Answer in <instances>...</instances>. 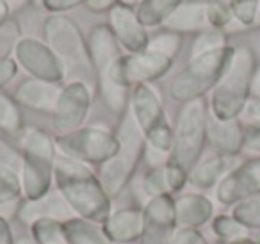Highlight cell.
Segmentation results:
<instances>
[{
  "mask_svg": "<svg viewBox=\"0 0 260 244\" xmlns=\"http://www.w3.org/2000/svg\"><path fill=\"white\" fill-rule=\"evenodd\" d=\"M54 180L57 193L79 218L102 225L111 216V196L105 193L98 175L84 162L57 154Z\"/></svg>",
  "mask_w": 260,
  "mask_h": 244,
  "instance_id": "1",
  "label": "cell"
},
{
  "mask_svg": "<svg viewBox=\"0 0 260 244\" xmlns=\"http://www.w3.org/2000/svg\"><path fill=\"white\" fill-rule=\"evenodd\" d=\"M96 89L104 104L121 118L128 111L132 87L121 77V47L107 23L93 27L87 36Z\"/></svg>",
  "mask_w": 260,
  "mask_h": 244,
  "instance_id": "2",
  "label": "cell"
},
{
  "mask_svg": "<svg viewBox=\"0 0 260 244\" xmlns=\"http://www.w3.org/2000/svg\"><path fill=\"white\" fill-rule=\"evenodd\" d=\"M45 43L61 61L68 82L79 80L93 89L96 86L89 45L80 27L64 15H50L43 22Z\"/></svg>",
  "mask_w": 260,
  "mask_h": 244,
  "instance_id": "3",
  "label": "cell"
},
{
  "mask_svg": "<svg viewBox=\"0 0 260 244\" xmlns=\"http://www.w3.org/2000/svg\"><path fill=\"white\" fill-rule=\"evenodd\" d=\"M256 73V59L251 48H235L228 68L210 91L209 112L217 119H235L241 116L251 97Z\"/></svg>",
  "mask_w": 260,
  "mask_h": 244,
  "instance_id": "4",
  "label": "cell"
},
{
  "mask_svg": "<svg viewBox=\"0 0 260 244\" xmlns=\"http://www.w3.org/2000/svg\"><path fill=\"white\" fill-rule=\"evenodd\" d=\"M20 182L27 200H38L50 193L54 182L57 144L55 137L38 127H29L23 132L20 151Z\"/></svg>",
  "mask_w": 260,
  "mask_h": 244,
  "instance_id": "5",
  "label": "cell"
},
{
  "mask_svg": "<svg viewBox=\"0 0 260 244\" xmlns=\"http://www.w3.org/2000/svg\"><path fill=\"white\" fill-rule=\"evenodd\" d=\"M116 136L119 141L118 151L107 162H104L98 171V178L111 198L118 196L128 186L145 157L146 144H148L130 111H126L119 118Z\"/></svg>",
  "mask_w": 260,
  "mask_h": 244,
  "instance_id": "6",
  "label": "cell"
},
{
  "mask_svg": "<svg viewBox=\"0 0 260 244\" xmlns=\"http://www.w3.org/2000/svg\"><path fill=\"white\" fill-rule=\"evenodd\" d=\"M207 119H209V104L205 98L182 104L178 111L168 162L180 168L187 175L202 161L203 148L207 143Z\"/></svg>",
  "mask_w": 260,
  "mask_h": 244,
  "instance_id": "7",
  "label": "cell"
},
{
  "mask_svg": "<svg viewBox=\"0 0 260 244\" xmlns=\"http://www.w3.org/2000/svg\"><path fill=\"white\" fill-rule=\"evenodd\" d=\"M235 48L226 45L217 50L194 55L189 59L187 66L171 80L170 95L173 100L180 104L205 98L207 93L216 87L224 70L228 68Z\"/></svg>",
  "mask_w": 260,
  "mask_h": 244,
  "instance_id": "8",
  "label": "cell"
},
{
  "mask_svg": "<svg viewBox=\"0 0 260 244\" xmlns=\"http://www.w3.org/2000/svg\"><path fill=\"white\" fill-rule=\"evenodd\" d=\"M128 111L141 129L146 143L160 154H170L173 127L170 125L159 93L152 84H139L132 87Z\"/></svg>",
  "mask_w": 260,
  "mask_h": 244,
  "instance_id": "9",
  "label": "cell"
},
{
  "mask_svg": "<svg viewBox=\"0 0 260 244\" xmlns=\"http://www.w3.org/2000/svg\"><path fill=\"white\" fill-rule=\"evenodd\" d=\"M55 144L62 155L84 164L102 166L118 151L119 141L116 132L104 127H80L73 132L55 136Z\"/></svg>",
  "mask_w": 260,
  "mask_h": 244,
  "instance_id": "10",
  "label": "cell"
},
{
  "mask_svg": "<svg viewBox=\"0 0 260 244\" xmlns=\"http://www.w3.org/2000/svg\"><path fill=\"white\" fill-rule=\"evenodd\" d=\"M91 102H93V89L87 84L72 80L61 87L57 104L52 112V127L57 136L73 132L84 127L87 114H89Z\"/></svg>",
  "mask_w": 260,
  "mask_h": 244,
  "instance_id": "11",
  "label": "cell"
},
{
  "mask_svg": "<svg viewBox=\"0 0 260 244\" xmlns=\"http://www.w3.org/2000/svg\"><path fill=\"white\" fill-rule=\"evenodd\" d=\"M15 61L22 66L32 79L48 80V82L61 84L66 79L64 68L57 55L52 52L45 41L36 38H22L15 45Z\"/></svg>",
  "mask_w": 260,
  "mask_h": 244,
  "instance_id": "12",
  "label": "cell"
},
{
  "mask_svg": "<svg viewBox=\"0 0 260 244\" xmlns=\"http://www.w3.org/2000/svg\"><path fill=\"white\" fill-rule=\"evenodd\" d=\"M260 194V157H253L230 169L216 186V200L224 207Z\"/></svg>",
  "mask_w": 260,
  "mask_h": 244,
  "instance_id": "13",
  "label": "cell"
},
{
  "mask_svg": "<svg viewBox=\"0 0 260 244\" xmlns=\"http://www.w3.org/2000/svg\"><path fill=\"white\" fill-rule=\"evenodd\" d=\"M171 68H173V59L152 50L123 54L121 57V77L130 87L139 84H152L153 80L162 79Z\"/></svg>",
  "mask_w": 260,
  "mask_h": 244,
  "instance_id": "14",
  "label": "cell"
},
{
  "mask_svg": "<svg viewBox=\"0 0 260 244\" xmlns=\"http://www.w3.org/2000/svg\"><path fill=\"white\" fill-rule=\"evenodd\" d=\"M107 25L118 40L119 47L125 48L128 54H138L148 48L150 36L146 33V27L139 22L136 9L114 6L109 11Z\"/></svg>",
  "mask_w": 260,
  "mask_h": 244,
  "instance_id": "15",
  "label": "cell"
},
{
  "mask_svg": "<svg viewBox=\"0 0 260 244\" xmlns=\"http://www.w3.org/2000/svg\"><path fill=\"white\" fill-rule=\"evenodd\" d=\"M109 244L136 242L145 233V214L141 208H119L102 223Z\"/></svg>",
  "mask_w": 260,
  "mask_h": 244,
  "instance_id": "16",
  "label": "cell"
},
{
  "mask_svg": "<svg viewBox=\"0 0 260 244\" xmlns=\"http://www.w3.org/2000/svg\"><path fill=\"white\" fill-rule=\"evenodd\" d=\"M207 143L221 155L235 157L244 150V125L241 119H217L209 112Z\"/></svg>",
  "mask_w": 260,
  "mask_h": 244,
  "instance_id": "17",
  "label": "cell"
},
{
  "mask_svg": "<svg viewBox=\"0 0 260 244\" xmlns=\"http://www.w3.org/2000/svg\"><path fill=\"white\" fill-rule=\"evenodd\" d=\"M61 87V84L30 77V79H25L16 87L13 98L18 102V105H23V107L32 109V111L38 112L52 114L55 109V104H57Z\"/></svg>",
  "mask_w": 260,
  "mask_h": 244,
  "instance_id": "18",
  "label": "cell"
},
{
  "mask_svg": "<svg viewBox=\"0 0 260 244\" xmlns=\"http://www.w3.org/2000/svg\"><path fill=\"white\" fill-rule=\"evenodd\" d=\"M178 228H200L214 218V203L202 193H187L175 200Z\"/></svg>",
  "mask_w": 260,
  "mask_h": 244,
  "instance_id": "19",
  "label": "cell"
},
{
  "mask_svg": "<svg viewBox=\"0 0 260 244\" xmlns=\"http://www.w3.org/2000/svg\"><path fill=\"white\" fill-rule=\"evenodd\" d=\"M187 173L166 161L148 169V173L143 176V189L150 198L160 196V194H173L178 193L187 184Z\"/></svg>",
  "mask_w": 260,
  "mask_h": 244,
  "instance_id": "20",
  "label": "cell"
},
{
  "mask_svg": "<svg viewBox=\"0 0 260 244\" xmlns=\"http://www.w3.org/2000/svg\"><path fill=\"white\" fill-rule=\"evenodd\" d=\"M162 29L171 30L177 34H191L202 33L209 29V18H207V2H184L180 4L170 18L162 23Z\"/></svg>",
  "mask_w": 260,
  "mask_h": 244,
  "instance_id": "21",
  "label": "cell"
},
{
  "mask_svg": "<svg viewBox=\"0 0 260 244\" xmlns=\"http://www.w3.org/2000/svg\"><path fill=\"white\" fill-rule=\"evenodd\" d=\"M18 218L20 221L29 223V225L40 218H52L59 219V221H66V219L73 218V210L59 193H48L45 196L38 198V200H27L20 207Z\"/></svg>",
  "mask_w": 260,
  "mask_h": 244,
  "instance_id": "22",
  "label": "cell"
},
{
  "mask_svg": "<svg viewBox=\"0 0 260 244\" xmlns=\"http://www.w3.org/2000/svg\"><path fill=\"white\" fill-rule=\"evenodd\" d=\"M230 159L226 155H210L207 159H202L189 173V180L192 187L196 189H212L223 180V176L228 173Z\"/></svg>",
  "mask_w": 260,
  "mask_h": 244,
  "instance_id": "23",
  "label": "cell"
},
{
  "mask_svg": "<svg viewBox=\"0 0 260 244\" xmlns=\"http://www.w3.org/2000/svg\"><path fill=\"white\" fill-rule=\"evenodd\" d=\"M62 228L68 244H109L102 232V225L89 219L73 216L62 221Z\"/></svg>",
  "mask_w": 260,
  "mask_h": 244,
  "instance_id": "24",
  "label": "cell"
},
{
  "mask_svg": "<svg viewBox=\"0 0 260 244\" xmlns=\"http://www.w3.org/2000/svg\"><path fill=\"white\" fill-rule=\"evenodd\" d=\"M184 2L185 0H143L136 9V13H138L139 22L146 29L162 27V23L170 18L171 13Z\"/></svg>",
  "mask_w": 260,
  "mask_h": 244,
  "instance_id": "25",
  "label": "cell"
},
{
  "mask_svg": "<svg viewBox=\"0 0 260 244\" xmlns=\"http://www.w3.org/2000/svg\"><path fill=\"white\" fill-rule=\"evenodd\" d=\"M30 235L36 244H68L62 221L52 218H40L30 223Z\"/></svg>",
  "mask_w": 260,
  "mask_h": 244,
  "instance_id": "26",
  "label": "cell"
},
{
  "mask_svg": "<svg viewBox=\"0 0 260 244\" xmlns=\"http://www.w3.org/2000/svg\"><path fill=\"white\" fill-rule=\"evenodd\" d=\"M212 232L217 240H223L226 244L237 242L241 239L249 237V230L237 221L232 214H219L212 219Z\"/></svg>",
  "mask_w": 260,
  "mask_h": 244,
  "instance_id": "27",
  "label": "cell"
},
{
  "mask_svg": "<svg viewBox=\"0 0 260 244\" xmlns=\"http://www.w3.org/2000/svg\"><path fill=\"white\" fill-rule=\"evenodd\" d=\"M0 130L8 134H18L23 130V116L18 102L0 91Z\"/></svg>",
  "mask_w": 260,
  "mask_h": 244,
  "instance_id": "28",
  "label": "cell"
},
{
  "mask_svg": "<svg viewBox=\"0 0 260 244\" xmlns=\"http://www.w3.org/2000/svg\"><path fill=\"white\" fill-rule=\"evenodd\" d=\"M230 214L248 230H260V194L239 201L232 207Z\"/></svg>",
  "mask_w": 260,
  "mask_h": 244,
  "instance_id": "29",
  "label": "cell"
},
{
  "mask_svg": "<svg viewBox=\"0 0 260 244\" xmlns=\"http://www.w3.org/2000/svg\"><path fill=\"white\" fill-rule=\"evenodd\" d=\"M182 43H184V36H182V34L162 29L160 33H157L155 36L150 38L148 48H146V50L157 52V54H160V55L175 59L178 52H180Z\"/></svg>",
  "mask_w": 260,
  "mask_h": 244,
  "instance_id": "30",
  "label": "cell"
},
{
  "mask_svg": "<svg viewBox=\"0 0 260 244\" xmlns=\"http://www.w3.org/2000/svg\"><path fill=\"white\" fill-rule=\"evenodd\" d=\"M226 45H228L226 33L209 27V29L198 33V36H196L194 43H192V48H191V57L205 54V52H210V50H217V48H223V47H226Z\"/></svg>",
  "mask_w": 260,
  "mask_h": 244,
  "instance_id": "31",
  "label": "cell"
},
{
  "mask_svg": "<svg viewBox=\"0 0 260 244\" xmlns=\"http://www.w3.org/2000/svg\"><path fill=\"white\" fill-rule=\"evenodd\" d=\"M207 18L209 27L219 30H226L234 22V11H232L230 0H209L207 2Z\"/></svg>",
  "mask_w": 260,
  "mask_h": 244,
  "instance_id": "32",
  "label": "cell"
},
{
  "mask_svg": "<svg viewBox=\"0 0 260 244\" xmlns=\"http://www.w3.org/2000/svg\"><path fill=\"white\" fill-rule=\"evenodd\" d=\"M20 194H22L20 176L13 169L0 168V205L18 200Z\"/></svg>",
  "mask_w": 260,
  "mask_h": 244,
  "instance_id": "33",
  "label": "cell"
},
{
  "mask_svg": "<svg viewBox=\"0 0 260 244\" xmlns=\"http://www.w3.org/2000/svg\"><path fill=\"white\" fill-rule=\"evenodd\" d=\"M235 22L241 27H253L258 0H230Z\"/></svg>",
  "mask_w": 260,
  "mask_h": 244,
  "instance_id": "34",
  "label": "cell"
},
{
  "mask_svg": "<svg viewBox=\"0 0 260 244\" xmlns=\"http://www.w3.org/2000/svg\"><path fill=\"white\" fill-rule=\"evenodd\" d=\"M175 232H177V228L145 225V233L138 240V244H171Z\"/></svg>",
  "mask_w": 260,
  "mask_h": 244,
  "instance_id": "35",
  "label": "cell"
},
{
  "mask_svg": "<svg viewBox=\"0 0 260 244\" xmlns=\"http://www.w3.org/2000/svg\"><path fill=\"white\" fill-rule=\"evenodd\" d=\"M171 244H209L198 228H177Z\"/></svg>",
  "mask_w": 260,
  "mask_h": 244,
  "instance_id": "36",
  "label": "cell"
},
{
  "mask_svg": "<svg viewBox=\"0 0 260 244\" xmlns=\"http://www.w3.org/2000/svg\"><path fill=\"white\" fill-rule=\"evenodd\" d=\"M239 119H241V123L244 127L258 125L260 123V98L258 97H255V98L249 97V100L246 102Z\"/></svg>",
  "mask_w": 260,
  "mask_h": 244,
  "instance_id": "37",
  "label": "cell"
},
{
  "mask_svg": "<svg viewBox=\"0 0 260 244\" xmlns=\"http://www.w3.org/2000/svg\"><path fill=\"white\" fill-rule=\"evenodd\" d=\"M86 0H41V6L50 15H62V13L82 6Z\"/></svg>",
  "mask_w": 260,
  "mask_h": 244,
  "instance_id": "38",
  "label": "cell"
},
{
  "mask_svg": "<svg viewBox=\"0 0 260 244\" xmlns=\"http://www.w3.org/2000/svg\"><path fill=\"white\" fill-rule=\"evenodd\" d=\"M18 73V65L13 57H0V91L6 87Z\"/></svg>",
  "mask_w": 260,
  "mask_h": 244,
  "instance_id": "39",
  "label": "cell"
},
{
  "mask_svg": "<svg viewBox=\"0 0 260 244\" xmlns=\"http://www.w3.org/2000/svg\"><path fill=\"white\" fill-rule=\"evenodd\" d=\"M244 150L260 155V123L244 127Z\"/></svg>",
  "mask_w": 260,
  "mask_h": 244,
  "instance_id": "40",
  "label": "cell"
},
{
  "mask_svg": "<svg viewBox=\"0 0 260 244\" xmlns=\"http://www.w3.org/2000/svg\"><path fill=\"white\" fill-rule=\"evenodd\" d=\"M84 4L93 13H109L114 6H118V0H86Z\"/></svg>",
  "mask_w": 260,
  "mask_h": 244,
  "instance_id": "41",
  "label": "cell"
},
{
  "mask_svg": "<svg viewBox=\"0 0 260 244\" xmlns=\"http://www.w3.org/2000/svg\"><path fill=\"white\" fill-rule=\"evenodd\" d=\"M0 244H15L11 226L4 216H0Z\"/></svg>",
  "mask_w": 260,
  "mask_h": 244,
  "instance_id": "42",
  "label": "cell"
},
{
  "mask_svg": "<svg viewBox=\"0 0 260 244\" xmlns=\"http://www.w3.org/2000/svg\"><path fill=\"white\" fill-rule=\"evenodd\" d=\"M9 16H11V11H9L8 4H6L4 0H0V29L8 23Z\"/></svg>",
  "mask_w": 260,
  "mask_h": 244,
  "instance_id": "43",
  "label": "cell"
},
{
  "mask_svg": "<svg viewBox=\"0 0 260 244\" xmlns=\"http://www.w3.org/2000/svg\"><path fill=\"white\" fill-rule=\"evenodd\" d=\"M6 4H8V8H9V11H18V9H22V8H25L27 4H30L32 0H4Z\"/></svg>",
  "mask_w": 260,
  "mask_h": 244,
  "instance_id": "44",
  "label": "cell"
},
{
  "mask_svg": "<svg viewBox=\"0 0 260 244\" xmlns=\"http://www.w3.org/2000/svg\"><path fill=\"white\" fill-rule=\"evenodd\" d=\"M253 87H255V91H256V97L260 98V73L255 77V82H253Z\"/></svg>",
  "mask_w": 260,
  "mask_h": 244,
  "instance_id": "45",
  "label": "cell"
},
{
  "mask_svg": "<svg viewBox=\"0 0 260 244\" xmlns=\"http://www.w3.org/2000/svg\"><path fill=\"white\" fill-rule=\"evenodd\" d=\"M232 244H260V242H256V240L246 237V239H241V240H237V242H232Z\"/></svg>",
  "mask_w": 260,
  "mask_h": 244,
  "instance_id": "46",
  "label": "cell"
},
{
  "mask_svg": "<svg viewBox=\"0 0 260 244\" xmlns=\"http://www.w3.org/2000/svg\"><path fill=\"white\" fill-rule=\"evenodd\" d=\"M253 25L260 27V0H258V8H256V15H255V23Z\"/></svg>",
  "mask_w": 260,
  "mask_h": 244,
  "instance_id": "47",
  "label": "cell"
},
{
  "mask_svg": "<svg viewBox=\"0 0 260 244\" xmlns=\"http://www.w3.org/2000/svg\"><path fill=\"white\" fill-rule=\"evenodd\" d=\"M214 244H226V242H223V240H216Z\"/></svg>",
  "mask_w": 260,
  "mask_h": 244,
  "instance_id": "48",
  "label": "cell"
},
{
  "mask_svg": "<svg viewBox=\"0 0 260 244\" xmlns=\"http://www.w3.org/2000/svg\"><path fill=\"white\" fill-rule=\"evenodd\" d=\"M141 2H143V0H141Z\"/></svg>",
  "mask_w": 260,
  "mask_h": 244,
  "instance_id": "49",
  "label": "cell"
}]
</instances>
